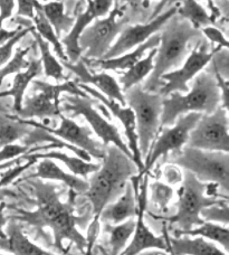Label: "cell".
<instances>
[{"label": "cell", "mask_w": 229, "mask_h": 255, "mask_svg": "<svg viewBox=\"0 0 229 255\" xmlns=\"http://www.w3.org/2000/svg\"><path fill=\"white\" fill-rule=\"evenodd\" d=\"M168 244L171 255H228L216 244L199 236H172L168 238Z\"/></svg>", "instance_id": "obj_24"}, {"label": "cell", "mask_w": 229, "mask_h": 255, "mask_svg": "<svg viewBox=\"0 0 229 255\" xmlns=\"http://www.w3.org/2000/svg\"><path fill=\"white\" fill-rule=\"evenodd\" d=\"M38 1L42 3V2H48V0H38ZM57 1H62V0H57Z\"/></svg>", "instance_id": "obj_56"}, {"label": "cell", "mask_w": 229, "mask_h": 255, "mask_svg": "<svg viewBox=\"0 0 229 255\" xmlns=\"http://www.w3.org/2000/svg\"><path fill=\"white\" fill-rule=\"evenodd\" d=\"M155 54H157V47L150 49L148 55L123 73V75L120 77V86H122L121 89L123 92L135 85H139L151 74L153 70Z\"/></svg>", "instance_id": "obj_29"}, {"label": "cell", "mask_w": 229, "mask_h": 255, "mask_svg": "<svg viewBox=\"0 0 229 255\" xmlns=\"http://www.w3.org/2000/svg\"><path fill=\"white\" fill-rule=\"evenodd\" d=\"M34 189L36 197V209L33 212L16 209V213L7 216L8 220L36 227L43 231L49 229L53 232L54 247L59 252L65 253L64 241L75 244L81 252L86 249V238L77 230L79 217L74 215L75 199L77 195L68 191V199L62 202L61 193L56 186L38 178L26 179Z\"/></svg>", "instance_id": "obj_1"}, {"label": "cell", "mask_w": 229, "mask_h": 255, "mask_svg": "<svg viewBox=\"0 0 229 255\" xmlns=\"http://www.w3.org/2000/svg\"><path fill=\"white\" fill-rule=\"evenodd\" d=\"M221 106V92L215 75L208 71L200 72L186 94L176 92L163 98L160 129L173 126L180 116L191 112L210 115Z\"/></svg>", "instance_id": "obj_4"}, {"label": "cell", "mask_w": 229, "mask_h": 255, "mask_svg": "<svg viewBox=\"0 0 229 255\" xmlns=\"http://www.w3.org/2000/svg\"><path fill=\"white\" fill-rule=\"evenodd\" d=\"M43 72V65L42 61L37 60V58L31 57L29 60V66L26 68L25 71H21L17 73L13 77L11 88L7 91H2L0 92V99L2 98H12V111L16 113L21 110L22 101H24V95L28 85L33 82L36 77L42 74Z\"/></svg>", "instance_id": "obj_23"}, {"label": "cell", "mask_w": 229, "mask_h": 255, "mask_svg": "<svg viewBox=\"0 0 229 255\" xmlns=\"http://www.w3.org/2000/svg\"><path fill=\"white\" fill-rule=\"evenodd\" d=\"M79 84V88L83 90L86 94L93 97L95 100H98L103 106L108 109V110L112 113V115L116 118V119L121 122L123 128H124V132L127 139V148L131 151L132 159H133L134 163L139 169V176H142V171H143L144 163L143 158L141 156L140 149H139V141H137V134H136V125H135V118L134 113L129 107L121 106L120 103L116 102L115 100L109 99L103 95L98 90L91 88L88 84Z\"/></svg>", "instance_id": "obj_16"}, {"label": "cell", "mask_w": 229, "mask_h": 255, "mask_svg": "<svg viewBox=\"0 0 229 255\" xmlns=\"http://www.w3.org/2000/svg\"><path fill=\"white\" fill-rule=\"evenodd\" d=\"M135 229V218H131L116 225H105V230L110 234L112 255H120L126 248Z\"/></svg>", "instance_id": "obj_34"}, {"label": "cell", "mask_w": 229, "mask_h": 255, "mask_svg": "<svg viewBox=\"0 0 229 255\" xmlns=\"http://www.w3.org/2000/svg\"><path fill=\"white\" fill-rule=\"evenodd\" d=\"M30 178L61 181L76 195L85 194L89 188L88 181L71 174V172L64 171L52 159H42V161L38 163L37 168H36L35 174L27 176L24 180Z\"/></svg>", "instance_id": "obj_22"}, {"label": "cell", "mask_w": 229, "mask_h": 255, "mask_svg": "<svg viewBox=\"0 0 229 255\" xmlns=\"http://www.w3.org/2000/svg\"><path fill=\"white\" fill-rule=\"evenodd\" d=\"M6 207L7 205L4 203H0V239L6 238V231H4V227L8 224V217L6 216Z\"/></svg>", "instance_id": "obj_47"}, {"label": "cell", "mask_w": 229, "mask_h": 255, "mask_svg": "<svg viewBox=\"0 0 229 255\" xmlns=\"http://www.w3.org/2000/svg\"><path fill=\"white\" fill-rule=\"evenodd\" d=\"M22 158L21 157H18L16 159H12V160H9L7 162H3V163H0V171L1 170H4V169H9V168H11L13 166L18 165V163H21Z\"/></svg>", "instance_id": "obj_50"}, {"label": "cell", "mask_w": 229, "mask_h": 255, "mask_svg": "<svg viewBox=\"0 0 229 255\" xmlns=\"http://www.w3.org/2000/svg\"><path fill=\"white\" fill-rule=\"evenodd\" d=\"M0 113H8V110H7V108H4V107H2L1 104H0Z\"/></svg>", "instance_id": "obj_53"}, {"label": "cell", "mask_w": 229, "mask_h": 255, "mask_svg": "<svg viewBox=\"0 0 229 255\" xmlns=\"http://www.w3.org/2000/svg\"><path fill=\"white\" fill-rule=\"evenodd\" d=\"M178 7H179V3L169 8L168 10L162 12L161 15H158L153 19H151V21L146 22V24H137L125 27L121 31V35L118 36L116 42L112 45L111 48L109 49L107 54L101 60H108V58L121 56L124 53L131 51L132 48H135L139 45L146 42L151 36H153L159 30H161L162 27L166 25V22L170 18L177 15Z\"/></svg>", "instance_id": "obj_15"}, {"label": "cell", "mask_w": 229, "mask_h": 255, "mask_svg": "<svg viewBox=\"0 0 229 255\" xmlns=\"http://www.w3.org/2000/svg\"><path fill=\"white\" fill-rule=\"evenodd\" d=\"M162 174L168 185L173 186L182 183L183 171L179 166L175 165V163H168V165L164 166Z\"/></svg>", "instance_id": "obj_43"}, {"label": "cell", "mask_w": 229, "mask_h": 255, "mask_svg": "<svg viewBox=\"0 0 229 255\" xmlns=\"http://www.w3.org/2000/svg\"><path fill=\"white\" fill-rule=\"evenodd\" d=\"M36 162H37L36 160H26V162L24 163H18V165L9 168L6 171V174L0 178V189L6 187L9 184H11L13 180H16L18 177L22 174V172L29 169V168Z\"/></svg>", "instance_id": "obj_40"}, {"label": "cell", "mask_w": 229, "mask_h": 255, "mask_svg": "<svg viewBox=\"0 0 229 255\" xmlns=\"http://www.w3.org/2000/svg\"><path fill=\"white\" fill-rule=\"evenodd\" d=\"M203 34L189 21L173 16L162 27L159 48L154 56L153 70L143 85L148 92H158L161 88V76L173 67L181 65L188 55V44Z\"/></svg>", "instance_id": "obj_3"}, {"label": "cell", "mask_w": 229, "mask_h": 255, "mask_svg": "<svg viewBox=\"0 0 229 255\" xmlns=\"http://www.w3.org/2000/svg\"><path fill=\"white\" fill-rule=\"evenodd\" d=\"M175 190L170 185L161 183V181H154L150 185V196L151 202L161 211H164L168 205L173 198Z\"/></svg>", "instance_id": "obj_37"}, {"label": "cell", "mask_w": 229, "mask_h": 255, "mask_svg": "<svg viewBox=\"0 0 229 255\" xmlns=\"http://www.w3.org/2000/svg\"><path fill=\"white\" fill-rule=\"evenodd\" d=\"M0 255H6V254H3V253H0Z\"/></svg>", "instance_id": "obj_57"}, {"label": "cell", "mask_w": 229, "mask_h": 255, "mask_svg": "<svg viewBox=\"0 0 229 255\" xmlns=\"http://www.w3.org/2000/svg\"><path fill=\"white\" fill-rule=\"evenodd\" d=\"M219 49L216 47L212 52L208 51V44L200 40L197 46L192 49L188 55L187 60L179 70L168 72L161 76L162 85L159 89V94L163 98L168 97L171 93H187L189 91L188 82L195 79L204 68L208 65V63L213 60V57Z\"/></svg>", "instance_id": "obj_12"}, {"label": "cell", "mask_w": 229, "mask_h": 255, "mask_svg": "<svg viewBox=\"0 0 229 255\" xmlns=\"http://www.w3.org/2000/svg\"><path fill=\"white\" fill-rule=\"evenodd\" d=\"M148 176H145L140 186V195L136 197L137 214L135 217L136 220L133 235L131 238V242L126 245V248L123 250V252L120 253V255H137L144 251H150L152 249L170 253L166 227H163V235L157 236L149 230V227L146 226L144 222V213L146 209V204H148Z\"/></svg>", "instance_id": "obj_13"}, {"label": "cell", "mask_w": 229, "mask_h": 255, "mask_svg": "<svg viewBox=\"0 0 229 255\" xmlns=\"http://www.w3.org/2000/svg\"><path fill=\"white\" fill-rule=\"evenodd\" d=\"M160 43V35H153L144 42L134 48V51L126 52L121 56L108 58V60H85L84 57H81L84 61L86 66L99 67L101 70L107 71H127L130 67L134 65L135 63L141 61L146 52L150 49L155 48Z\"/></svg>", "instance_id": "obj_19"}, {"label": "cell", "mask_w": 229, "mask_h": 255, "mask_svg": "<svg viewBox=\"0 0 229 255\" xmlns=\"http://www.w3.org/2000/svg\"><path fill=\"white\" fill-rule=\"evenodd\" d=\"M35 28L33 25H30L28 27H21L20 30L18 33L12 36L11 38H9L7 42H4L1 46H0V70L6 65V64L10 60L12 56V51L13 47L16 46L17 43L19 42L21 38H24L26 35H28L29 33H31Z\"/></svg>", "instance_id": "obj_39"}, {"label": "cell", "mask_w": 229, "mask_h": 255, "mask_svg": "<svg viewBox=\"0 0 229 255\" xmlns=\"http://www.w3.org/2000/svg\"><path fill=\"white\" fill-rule=\"evenodd\" d=\"M200 31L201 33H204V35L210 40V42L214 43L215 45H217L218 48L228 49L229 44L226 36L221 29H218L217 27L207 26V27H204V28H201Z\"/></svg>", "instance_id": "obj_42"}, {"label": "cell", "mask_w": 229, "mask_h": 255, "mask_svg": "<svg viewBox=\"0 0 229 255\" xmlns=\"http://www.w3.org/2000/svg\"><path fill=\"white\" fill-rule=\"evenodd\" d=\"M177 13L181 19L189 21L196 29H201L207 26H214L216 20L206 11V9L197 0H183L178 7Z\"/></svg>", "instance_id": "obj_32"}, {"label": "cell", "mask_w": 229, "mask_h": 255, "mask_svg": "<svg viewBox=\"0 0 229 255\" xmlns=\"http://www.w3.org/2000/svg\"><path fill=\"white\" fill-rule=\"evenodd\" d=\"M201 116H203L201 113L196 112L187 113L178 118L173 126L163 128L162 133L155 140L154 144L151 145L149 153L144 158V168L142 175L152 169L154 163L161 157H167L170 152L173 154L179 153L187 144L188 136Z\"/></svg>", "instance_id": "obj_11"}, {"label": "cell", "mask_w": 229, "mask_h": 255, "mask_svg": "<svg viewBox=\"0 0 229 255\" xmlns=\"http://www.w3.org/2000/svg\"><path fill=\"white\" fill-rule=\"evenodd\" d=\"M169 1H170V0H160V2L157 4V6H155L152 15H151V19H153V18H155L158 15H160V12L163 10V8L166 7V4Z\"/></svg>", "instance_id": "obj_51"}, {"label": "cell", "mask_w": 229, "mask_h": 255, "mask_svg": "<svg viewBox=\"0 0 229 255\" xmlns=\"http://www.w3.org/2000/svg\"><path fill=\"white\" fill-rule=\"evenodd\" d=\"M22 160H36L38 159H52V160H58L65 165L71 174L77 177H88L96 170H99L101 165L99 163H92L91 161H85L79 157H73L62 151H47V152H33L21 156Z\"/></svg>", "instance_id": "obj_26"}, {"label": "cell", "mask_w": 229, "mask_h": 255, "mask_svg": "<svg viewBox=\"0 0 229 255\" xmlns=\"http://www.w3.org/2000/svg\"><path fill=\"white\" fill-rule=\"evenodd\" d=\"M30 149L31 148L24 144H8L6 147L0 149V163L7 162L9 160H12V159L24 156V154L28 153Z\"/></svg>", "instance_id": "obj_41"}, {"label": "cell", "mask_w": 229, "mask_h": 255, "mask_svg": "<svg viewBox=\"0 0 229 255\" xmlns=\"http://www.w3.org/2000/svg\"><path fill=\"white\" fill-rule=\"evenodd\" d=\"M181 187L178 190V209L175 215L168 217L166 220L170 224H176L177 230L188 231L196 226L203 224L204 220L200 213L204 208L212 205L226 202V198H215L206 195L207 184L203 183L191 174L183 171V179Z\"/></svg>", "instance_id": "obj_7"}, {"label": "cell", "mask_w": 229, "mask_h": 255, "mask_svg": "<svg viewBox=\"0 0 229 255\" xmlns=\"http://www.w3.org/2000/svg\"><path fill=\"white\" fill-rule=\"evenodd\" d=\"M17 17H25L33 19V17L35 15V0H17Z\"/></svg>", "instance_id": "obj_45"}, {"label": "cell", "mask_w": 229, "mask_h": 255, "mask_svg": "<svg viewBox=\"0 0 229 255\" xmlns=\"http://www.w3.org/2000/svg\"><path fill=\"white\" fill-rule=\"evenodd\" d=\"M33 47L34 45H29L26 48H17L15 55L0 70V85L2 84L4 77L11 74H17V73L26 70L29 66V61L26 60V56L28 55V53Z\"/></svg>", "instance_id": "obj_36"}, {"label": "cell", "mask_w": 229, "mask_h": 255, "mask_svg": "<svg viewBox=\"0 0 229 255\" xmlns=\"http://www.w3.org/2000/svg\"><path fill=\"white\" fill-rule=\"evenodd\" d=\"M137 255H152V251H144V252H142V253L137 254Z\"/></svg>", "instance_id": "obj_54"}, {"label": "cell", "mask_w": 229, "mask_h": 255, "mask_svg": "<svg viewBox=\"0 0 229 255\" xmlns=\"http://www.w3.org/2000/svg\"><path fill=\"white\" fill-rule=\"evenodd\" d=\"M102 160V166L90 177L89 188L85 193L94 216L100 215L107 205L120 197L129 184L127 181L139 172L132 158L113 144L105 149Z\"/></svg>", "instance_id": "obj_2"}, {"label": "cell", "mask_w": 229, "mask_h": 255, "mask_svg": "<svg viewBox=\"0 0 229 255\" xmlns=\"http://www.w3.org/2000/svg\"><path fill=\"white\" fill-rule=\"evenodd\" d=\"M61 115V106L52 101L46 94L37 92L33 97L24 98L21 110L16 116L24 120H34L35 118L42 120L58 118Z\"/></svg>", "instance_id": "obj_25"}, {"label": "cell", "mask_w": 229, "mask_h": 255, "mask_svg": "<svg viewBox=\"0 0 229 255\" xmlns=\"http://www.w3.org/2000/svg\"><path fill=\"white\" fill-rule=\"evenodd\" d=\"M215 79H216L219 92H221L222 107L228 111V93H229V82L225 77H223L217 71L214 70Z\"/></svg>", "instance_id": "obj_44"}, {"label": "cell", "mask_w": 229, "mask_h": 255, "mask_svg": "<svg viewBox=\"0 0 229 255\" xmlns=\"http://www.w3.org/2000/svg\"><path fill=\"white\" fill-rule=\"evenodd\" d=\"M124 6L115 3L113 10L103 19H95L93 24L83 30L79 38L82 53L85 60H101L113 45L118 34L125 28L127 18L124 17Z\"/></svg>", "instance_id": "obj_8"}, {"label": "cell", "mask_w": 229, "mask_h": 255, "mask_svg": "<svg viewBox=\"0 0 229 255\" xmlns=\"http://www.w3.org/2000/svg\"><path fill=\"white\" fill-rule=\"evenodd\" d=\"M123 94L125 104L134 113L139 149L142 158H145L160 130L163 97L158 92H148L140 85L133 86Z\"/></svg>", "instance_id": "obj_6"}, {"label": "cell", "mask_w": 229, "mask_h": 255, "mask_svg": "<svg viewBox=\"0 0 229 255\" xmlns=\"http://www.w3.org/2000/svg\"><path fill=\"white\" fill-rule=\"evenodd\" d=\"M137 214L136 195L131 184H127L120 197L114 203L107 205L100 213V221L105 224L116 225L131 218H135Z\"/></svg>", "instance_id": "obj_20"}, {"label": "cell", "mask_w": 229, "mask_h": 255, "mask_svg": "<svg viewBox=\"0 0 229 255\" xmlns=\"http://www.w3.org/2000/svg\"><path fill=\"white\" fill-rule=\"evenodd\" d=\"M94 99L89 97H77V95H67L61 100V110L72 112L74 116H82L89 122L92 131L102 140L103 144L108 147L110 144L115 145L121 151L132 158L131 151L127 144L123 141L117 128L109 122L101 113L94 109ZM133 160V159H132Z\"/></svg>", "instance_id": "obj_9"}, {"label": "cell", "mask_w": 229, "mask_h": 255, "mask_svg": "<svg viewBox=\"0 0 229 255\" xmlns=\"http://www.w3.org/2000/svg\"><path fill=\"white\" fill-rule=\"evenodd\" d=\"M173 236H199L205 240H208L210 242H215L223 247L224 251L228 253L229 250V232L227 226H223L222 224H216L212 222H204L199 226H196L194 229L188 231H179L176 230L173 232Z\"/></svg>", "instance_id": "obj_27"}, {"label": "cell", "mask_w": 229, "mask_h": 255, "mask_svg": "<svg viewBox=\"0 0 229 255\" xmlns=\"http://www.w3.org/2000/svg\"><path fill=\"white\" fill-rule=\"evenodd\" d=\"M34 35L35 42L37 44L40 52V61H42L43 71L45 75L47 77H52L55 81H62L65 80V75H64V66L59 63L56 57H55L52 52H50L49 44L44 40L40 36L36 33L35 29L31 31Z\"/></svg>", "instance_id": "obj_35"}, {"label": "cell", "mask_w": 229, "mask_h": 255, "mask_svg": "<svg viewBox=\"0 0 229 255\" xmlns=\"http://www.w3.org/2000/svg\"><path fill=\"white\" fill-rule=\"evenodd\" d=\"M228 200L221 204L212 205V206L204 208L200 213V216L204 222H212L216 224L228 225Z\"/></svg>", "instance_id": "obj_38"}, {"label": "cell", "mask_w": 229, "mask_h": 255, "mask_svg": "<svg viewBox=\"0 0 229 255\" xmlns=\"http://www.w3.org/2000/svg\"><path fill=\"white\" fill-rule=\"evenodd\" d=\"M197 1H200V0H197ZM206 1L208 2V6L210 8V10H212L210 16H212L215 20H217L218 18L222 16V12H221V10H219V8H217L216 4L214 3V0H206Z\"/></svg>", "instance_id": "obj_49"}, {"label": "cell", "mask_w": 229, "mask_h": 255, "mask_svg": "<svg viewBox=\"0 0 229 255\" xmlns=\"http://www.w3.org/2000/svg\"><path fill=\"white\" fill-rule=\"evenodd\" d=\"M58 118L61 120V124L57 128H52L35 120H21L30 127L40 128V129L47 131L48 133L57 136V138H61L74 147L84 150L85 152L90 154L91 158H104L105 149H103L102 144H100L98 141L92 138V131L88 127L77 125L75 121H73L70 118H66L63 113Z\"/></svg>", "instance_id": "obj_14"}, {"label": "cell", "mask_w": 229, "mask_h": 255, "mask_svg": "<svg viewBox=\"0 0 229 255\" xmlns=\"http://www.w3.org/2000/svg\"><path fill=\"white\" fill-rule=\"evenodd\" d=\"M15 9V0H0V29H2L4 20L10 18Z\"/></svg>", "instance_id": "obj_46"}, {"label": "cell", "mask_w": 229, "mask_h": 255, "mask_svg": "<svg viewBox=\"0 0 229 255\" xmlns=\"http://www.w3.org/2000/svg\"><path fill=\"white\" fill-rule=\"evenodd\" d=\"M21 25L18 27V28H16L15 30H7V29H0V46H1V45L4 43V42H7V40L9 39V38H11L12 36H15L18 31L20 30V28H21Z\"/></svg>", "instance_id": "obj_48"}, {"label": "cell", "mask_w": 229, "mask_h": 255, "mask_svg": "<svg viewBox=\"0 0 229 255\" xmlns=\"http://www.w3.org/2000/svg\"><path fill=\"white\" fill-rule=\"evenodd\" d=\"M152 255H167V254H164V253H162V252H158V251L154 252V251H153V252H152Z\"/></svg>", "instance_id": "obj_55"}, {"label": "cell", "mask_w": 229, "mask_h": 255, "mask_svg": "<svg viewBox=\"0 0 229 255\" xmlns=\"http://www.w3.org/2000/svg\"><path fill=\"white\" fill-rule=\"evenodd\" d=\"M39 7L58 37L62 33H68L72 29L75 18L66 15L63 1L54 0V1L45 2L44 4L40 3Z\"/></svg>", "instance_id": "obj_30"}, {"label": "cell", "mask_w": 229, "mask_h": 255, "mask_svg": "<svg viewBox=\"0 0 229 255\" xmlns=\"http://www.w3.org/2000/svg\"><path fill=\"white\" fill-rule=\"evenodd\" d=\"M34 89L37 92H42L47 95V97L54 101L58 106H61V94L68 93L71 95H77V97H89V94H86L83 90L79 88L76 81H66L62 84H50L47 82L40 81V80H34L33 82Z\"/></svg>", "instance_id": "obj_33"}, {"label": "cell", "mask_w": 229, "mask_h": 255, "mask_svg": "<svg viewBox=\"0 0 229 255\" xmlns=\"http://www.w3.org/2000/svg\"><path fill=\"white\" fill-rule=\"evenodd\" d=\"M171 163L191 172L203 183L216 184L225 197L229 188V153L206 151L185 145L179 153L173 154Z\"/></svg>", "instance_id": "obj_5"}, {"label": "cell", "mask_w": 229, "mask_h": 255, "mask_svg": "<svg viewBox=\"0 0 229 255\" xmlns=\"http://www.w3.org/2000/svg\"><path fill=\"white\" fill-rule=\"evenodd\" d=\"M121 1L127 3L132 9H134V10L139 9L141 6H145V0H121Z\"/></svg>", "instance_id": "obj_52"}, {"label": "cell", "mask_w": 229, "mask_h": 255, "mask_svg": "<svg viewBox=\"0 0 229 255\" xmlns=\"http://www.w3.org/2000/svg\"><path fill=\"white\" fill-rule=\"evenodd\" d=\"M39 6H40V2L38 1V0H35V2H34L35 15L33 17L35 31L44 40H46L48 44L52 45L55 53L57 54L58 57L61 58L62 61H68L65 51H64V46H63L62 42L59 40V37L56 35V33H55V30L52 27V25H50L48 20L45 18L44 13L42 12V10H40Z\"/></svg>", "instance_id": "obj_31"}, {"label": "cell", "mask_w": 229, "mask_h": 255, "mask_svg": "<svg viewBox=\"0 0 229 255\" xmlns=\"http://www.w3.org/2000/svg\"><path fill=\"white\" fill-rule=\"evenodd\" d=\"M0 251L12 255H56L31 242L21 230L19 223L9 220L6 238L0 239Z\"/></svg>", "instance_id": "obj_21"}, {"label": "cell", "mask_w": 229, "mask_h": 255, "mask_svg": "<svg viewBox=\"0 0 229 255\" xmlns=\"http://www.w3.org/2000/svg\"><path fill=\"white\" fill-rule=\"evenodd\" d=\"M62 65L75 74L79 80V83L94 85L99 92L105 97L115 100L122 106H126L123 91L117 81L108 73H93L86 66L84 61L80 58L76 63H71L68 61H62Z\"/></svg>", "instance_id": "obj_18"}, {"label": "cell", "mask_w": 229, "mask_h": 255, "mask_svg": "<svg viewBox=\"0 0 229 255\" xmlns=\"http://www.w3.org/2000/svg\"><path fill=\"white\" fill-rule=\"evenodd\" d=\"M33 130V127L25 124L17 116L0 113V149L8 144L24 140Z\"/></svg>", "instance_id": "obj_28"}, {"label": "cell", "mask_w": 229, "mask_h": 255, "mask_svg": "<svg viewBox=\"0 0 229 255\" xmlns=\"http://www.w3.org/2000/svg\"><path fill=\"white\" fill-rule=\"evenodd\" d=\"M114 0H88L85 11L76 13V18L72 29L62 39L65 46V54L68 62L76 63L82 57V49L79 45V38L83 30L100 17L108 15L111 10Z\"/></svg>", "instance_id": "obj_17"}, {"label": "cell", "mask_w": 229, "mask_h": 255, "mask_svg": "<svg viewBox=\"0 0 229 255\" xmlns=\"http://www.w3.org/2000/svg\"><path fill=\"white\" fill-rule=\"evenodd\" d=\"M228 111L222 106L203 115L188 136L187 147L206 151L229 152Z\"/></svg>", "instance_id": "obj_10"}]
</instances>
